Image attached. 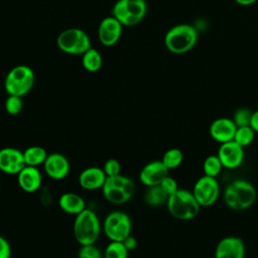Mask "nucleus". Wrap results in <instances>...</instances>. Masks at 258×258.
I'll use <instances>...</instances> for the list:
<instances>
[{
    "label": "nucleus",
    "mask_w": 258,
    "mask_h": 258,
    "mask_svg": "<svg viewBox=\"0 0 258 258\" xmlns=\"http://www.w3.org/2000/svg\"><path fill=\"white\" fill-rule=\"evenodd\" d=\"M226 206L233 211H245L250 209L257 199L255 186L248 180L237 178L232 180L223 191Z\"/></svg>",
    "instance_id": "f257e3e1"
},
{
    "label": "nucleus",
    "mask_w": 258,
    "mask_h": 258,
    "mask_svg": "<svg viewBox=\"0 0 258 258\" xmlns=\"http://www.w3.org/2000/svg\"><path fill=\"white\" fill-rule=\"evenodd\" d=\"M58 207L62 212L74 216L80 214L87 208L84 198L72 191L63 192L60 195L58 198Z\"/></svg>",
    "instance_id": "aec40b11"
},
{
    "label": "nucleus",
    "mask_w": 258,
    "mask_h": 258,
    "mask_svg": "<svg viewBox=\"0 0 258 258\" xmlns=\"http://www.w3.org/2000/svg\"><path fill=\"white\" fill-rule=\"evenodd\" d=\"M191 191L201 208H209L215 205L221 192L217 178L205 174L197 179Z\"/></svg>",
    "instance_id": "9d476101"
},
{
    "label": "nucleus",
    "mask_w": 258,
    "mask_h": 258,
    "mask_svg": "<svg viewBox=\"0 0 258 258\" xmlns=\"http://www.w3.org/2000/svg\"><path fill=\"white\" fill-rule=\"evenodd\" d=\"M123 25L112 15L101 20L98 26V38L104 46L115 45L122 35Z\"/></svg>",
    "instance_id": "4468645a"
},
{
    "label": "nucleus",
    "mask_w": 258,
    "mask_h": 258,
    "mask_svg": "<svg viewBox=\"0 0 258 258\" xmlns=\"http://www.w3.org/2000/svg\"><path fill=\"white\" fill-rule=\"evenodd\" d=\"M168 169L160 160H152L146 163L139 172V180L145 186L158 185L168 175Z\"/></svg>",
    "instance_id": "f3484780"
},
{
    "label": "nucleus",
    "mask_w": 258,
    "mask_h": 258,
    "mask_svg": "<svg viewBox=\"0 0 258 258\" xmlns=\"http://www.w3.org/2000/svg\"><path fill=\"white\" fill-rule=\"evenodd\" d=\"M167 199H168L167 194L161 188L159 184L147 187L144 194V202L148 206L153 208L165 205L167 202Z\"/></svg>",
    "instance_id": "5701e85b"
},
{
    "label": "nucleus",
    "mask_w": 258,
    "mask_h": 258,
    "mask_svg": "<svg viewBox=\"0 0 258 258\" xmlns=\"http://www.w3.org/2000/svg\"><path fill=\"white\" fill-rule=\"evenodd\" d=\"M257 1L258 0H235L236 3H238L239 5H242V6H249V5L256 3Z\"/></svg>",
    "instance_id": "c9c22d12"
},
{
    "label": "nucleus",
    "mask_w": 258,
    "mask_h": 258,
    "mask_svg": "<svg viewBox=\"0 0 258 258\" xmlns=\"http://www.w3.org/2000/svg\"><path fill=\"white\" fill-rule=\"evenodd\" d=\"M104 258H128L129 250L123 242L110 241L104 250Z\"/></svg>",
    "instance_id": "a878e982"
},
{
    "label": "nucleus",
    "mask_w": 258,
    "mask_h": 258,
    "mask_svg": "<svg viewBox=\"0 0 258 258\" xmlns=\"http://www.w3.org/2000/svg\"><path fill=\"white\" fill-rule=\"evenodd\" d=\"M4 108L7 114L11 116L18 115L22 109H23V101L22 97L14 96V95H8V97L5 100Z\"/></svg>",
    "instance_id": "cd10ccee"
},
{
    "label": "nucleus",
    "mask_w": 258,
    "mask_h": 258,
    "mask_svg": "<svg viewBox=\"0 0 258 258\" xmlns=\"http://www.w3.org/2000/svg\"><path fill=\"white\" fill-rule=\"evenodd\" d=\"M107 175L102 167L90 166L83 169L79 174V184L87 190H97L103 187Z\"/></svg>",
    "instance_id": "6ab92c4d"
},
{
    "label": "nucleus",
    "mask_w": 258,
    "mask_h": 258,
    "mask_svg": "<svg viewBox=\"0 0 258 258\" xmlns=\"http://www.w3.org/2000/svg\"><path fill=\"white\" fill-rule=\"evenodd\" d=\"M102 168L107 176H113L121 173V164L116 158L107 159Z\"/></svg>",
    "instance_id": "7c9ffc66"
},
{
    "label": "nucleus",
    "mask_w": 258,
    "mask_h": 258,
    "mask_svg": "<svg viewBox=\"0 0 258 258\" xmlns=\"http://www.w3.org/2000/svg\"><path fill=\"white\" fill-rule=\"evenodd\" d=\"M102 230L110 241L122 242L131 235V218L123 211H112L105 217Z\"/></svg>",
    "instance_id": "1a4fd4ad"
},
{
    "label": "nucleus",
    "mask_w": 258,
    "mask_h": 258,
    "mask_svg": "<svg viewBox=\"0 0 258 258\" xmlns=\"http://www.w3.org/2000/svg\"><path fill=\"white\" fill-rule=\"evenodd\" d=\"M78 258H104V253L95 245H83L78 252Z\"/></svg>",
    "instance_id": "c756f323"
},
{
    "label": "nucleus",
    "mask_w": 258,
    "mask_h": 258,
    "mask_svg": "<svg viewBox=\"0 0 258 258\" xmlns=\"http://www.w3.org/2000/svg\"><path fill=\"white\" fill-rule=\"evenodd\" d=\"M237 126L232 118L220 117L215 119L209 128L210 136L219 144L234 140Z\"/></svg>",
    "instance_id": "dca6fc26"
},
{
    "label": "nucleus",
    "mask_w": 258,
    "mask_h": 258,
    "mask_svg": "<svg viewBox=\"0 0 258 258\" xmlns=\"http://www.w3.org/2000/svg\"><path fill=\"white\" fill-rule=\"evenodd\" d=\"M255 134L256 132L250 126L237 127V130L234 136V141L245 148L250 144H252V142L255 139Z\"/></svg>",
    "instance_id": "bb28decb"
},
{
    "label": "nucleus",
    "mask_w": 258,
    "mask_h": 258,
    "mask_svg": "<svg viewBox=\"0 0 258 258\" xmlns=\"http://www.w3.org/2000/svg\"><path fill=\"white\" fill-rule=\"evenodd\" d=\"M12 249L8 240L0 235V258H11Z\"/></svg>",
    "instance_id": "473e14b6"
},
{
    "label": "nucleus",
    "mask_w": 258,
    "mask_h": 258,
    "mask_svg": "<svg viewBox=\"0 0 258 258\" xmlns=\"http://www.w3.org/2000/svg\"><path fill=\"white\" fill-rule=\"evenodd\" d=\"M223 165L217 154L208 155L203 162V171L205 175L216 177L221 173Z\"/></svg>",
    "instance_id": "393cba45"
},
{
    "label": "nucleus",
    "mask_w": 258,
    "mask_h": 258,
    "mask_svg": "<svg viewBox=\"0 0 258 258\" xmlns=\"http://www.w3.org/2000/svg\"><path fill=\"white\" fill-rule=\"evenodd\" d=\"M34 82L33 70L26 64H17L5 76L4 89L8 95L23 97L31 91Z\"/></svg>",
    "instance_id": "423d86ee"
},
{
    "label": "nucleus",
    "mask_w": 258,
    "mask_h": 258,
    "mask_svg": "<svg viewBox=\"0 0 258 258\" xmlns=\"http://www.w3.org/2000/svg\"><path fill=\"white\" fill-rule=\"evenodd\" d=\"M16 176L19 187L27 194L36 192L41 186L42 175L38 167L25 165Z\"/></svg>",
    "instance_id": "a211bd4d"
},
{
    "label": "nucleus",
    "mask_w": 258,
    "mask_h": 258,
    "mask_svg": "<svg viewBox=\"0 0 258 258\" xmlns=\"http://www.w3.org/2000/svg\"><path fill=\"white\" fill-rule=\"evenodd\" d=\"M246 247L242 238L226 236L216 245L214 258H245Z\"/></svg>",
    "instance_id": "f8f14e48"
},
{
    "label": "nucleus",
    "mask_w": 258,
    "mask_h": 258,
    "mask_svg": "<svg viewBox=\"0 0 258 258\" xmlns=\"http://www.w3.org/2000/svg\"><path fill=\"white\" fill-rule=\"evenodd\" d=\"M256 133H258V110L252 112L250 125H249Z\"/></svg>",
    "instance_id": "f704fd0d"
},
{
    "label": "nucleus",
    "mask_w": 258,
    "mask_h": 258,
    "mask_svg": "<svg viewBox=\"0 0 258 258\" xmlns=\"http://www.w3.org/2000/svg\"><path fill=\"white\" fill-rule=\"evenodd\" d=\"M58 49L71 55H82L92 47L88 33L81 28H68L56 37Z\"/></svg>",
    "instance_id": "6e6552de"
},
{
    "label": "nucleus",
    "mask_w": 258,
    "mask_h": 258,
    "mask_svg": "<svg viewBox=\"0 0 258 258\" xmlns=\"http://www.w3.org/2000/svg\"><path fill=\"white\" fill-rule=\"evenodd\" d=\"M217 155L221 160L223 168L230 170L240 167L245 158L244 147L234 140L220 144Z\"/></svg>",
    "instance_id": "9b49d317"
},
{
    "label": "nucleus",
    "mask_w": 258,
    "mask_h": 258,
    "mask_svg": "<svg viewBox=\"0 0 258 258\" xmlns=\"http://www.w3.org/2000/svg\"><path fill=\"white\" fill-rule=\"evenodd\" d=\"M101 231L100 219L93 210L86 208L75 216L73 232L76 241L81 246L95 244L100 237Z\"/></svg>",
    "instance_id": "7ed1b4c3"
},
{
    "label": "nucleus",
    "mask_w": 258,
    "mask_h": 258,
    "mask_svg": "<svg viewBox=\"0 0 258 258\" xmlns=\"http://www.w3.org/2000/svg\"><path fill=\"white\" fill-rule=\"evenodd\" d=\"M165 206L170 216L179 221L195 219L201 210V206L192 191L180 187L168 197Z\"/></svg>",
    "instance_id": "20e7f679"
},
{
    "label": "nucleus",
    "mask_w": 258,
    "mask_h": 258,
    "mask_svg": "<svg viewBox=\"0 0 258 258\" xmlns=\"http://www.w3.org/2000/svg\"><path fill=\"white\" fill-rule=\"evenodd\" d=\"M43 165L45 174L54 180L66 178L71 171V163L67 156L61 153H48Z\"/></svg>",
    "instance_id": "2eb2a0df"
},
{
    "label": "nucleus",
    "mask_w": 258,
    "mask_h": 258,
    "mask_svg": "<svg viewBox=\"0 0 258 258\" xmlns=\"http://www.w3.org/2000/svg\"><path fill=\"white\" fill-rule=\"evenodd\" d=\"M82 66L89 73H96L101 70L103 66V57L101 52L91 47L84 54H82Z\"/></svg>",
    "instance_id": "4be33fe9"
},
{
    "label": "nucleus",
    "mask_w": 258,
    "mask_h": 258,
    "mask_svg": "<svg viewBox=\"0 0 258 258\" xmlns=\"http://www.w3.org/2000/svg\"><path fill=\"white\" fill-rule=\"evenodd\" d=\"M199 38L197 28L188 23H180L169 28L164 35L166 49L174 54H182L191 50Z\"/></svg>",
    "instance_id": "f03ea898"
},
{
    "label": "nucleus",
    "mask_w": 258,
    "mask_h": 258,
    "mask_svg": "<svg viewBox=\"0 0 258 258\" xmlns=\"http://www.w3.org/2000/svg\"><path fill=\"white\" fill-rule=\"evenodd\" d=\"M101 189L106 201L114 205H122L133 198L135 183L130 177L120 173L113 176H107Z\"/></svg>",
    "instance_id": "39448f33"
},
{
    "label": "nucleus",
    "mask_w": 258,
    "mask_h": 258,
    "mask_svg": "<svg viewBox=\"0 0 258 258\" xmlns=\"http://www.w3.org/2000/svg\"><path fill=\"white\" fill-rule=\"evenodd\" d=\"M159 185H160L161 188L167 194L168 197H169L170 195L174 194V192L179 188V187H178V184H177V181H176L173 177H171V176H169V175L165 176V177L162 179V181L160 182Z\"/></svg>",
    "instance_id": "2f4dec72"
},
{
    "label": "nucleus",
    "mask_w": 258,
    "mask_h": 258,
    "mask_svg": "<svg viewBox=\"0 0 258 258\" xmlns=\"http://www.w3.org/2000/svg\"><path fill=\"white\" fill-rule=\"evenodd\" d=\"M252 112L253 111H251L247 107H240L234 112V114L232 116V120L234 121V123L236 124L237 127L249 126Z\"/></svg>",
    "instance_id": "c85d7f7f"
},
{
    "label": "nucleus",
    "mask_w": 258,
    "mask_h": 258,
    "mask_svg": "<svg viewBox=\"0 0 258 258\" xmlns=\"http://www.w3.org/2000/svg\"><path fill=\"white\" fill-rule=\"evenodd\" d=\"M23 151L15 147L0 149V170L9 175H17L25 166Z\"/></svg>",
    "instance_id": "ddd939ff"
},
{
    "label": "nucleus",
    "mask_w": 258,
    "mask_h": 258,
    "mask_svg": "<svg viewBox=\"0 0 258 258\" xmlns=\"http://www.w3.org/2000/svg\"><path fill=\"white\" fill-rule=\"evenodd\" d=\"M125 245V247L129 250V251H132L134 249H136L137 247V240L135 237H133L132 235H129L124 241H122Z\"/></svg>",
    "instance_id": "72a5a7b5"
},
{
    "label": "nucleus",
    "mask_w": 258,
    "mask_h": 258,
    "mask_svg": "<svg viewBox=\"0 0 258 258\" xmlns=\"http://www.w3.org/2000/svg\"><path fill=\"white\" fill-rule=\"evenodd\" d=\"M161 161L168 170L175 169L182 163L183 153L179 148H169L163 153Z\"/></svg>",
    "instance_id": "b1692460"
},
{
    "label": "nucleus",
    "mask_w": 258,
    "mask_h": 258,
    "mask_svg": "<svg viewBox=\"0 0 258 258\" xmlns=\"http://www.w3.org/2000/svg\"><path fill=\"white\" fill-rule=\"evenodd\" d=\"M146 13L145 0H117L111 10V15L125 27L137 25L144 19Z\"/></svg>",
    "instance_id": "0eeeda50"
},
{
    "label": "nucleus",
    "mask_w": 258,
    "mask_h": 258,
    "mask_svg": "<svg viewBox=\"0 0 258 258\" xmlns=\"http://www.w3.org/2000/svg\"><path fill=\"white\" fill-rule=\"evenodd\" d=\"M48 153L45 148L38 145H32L23 150L24 161L26 165L38 167L42 165L47 157Z\"/></svg>",
    "instance_id": "412c9836"
}]
</instances>
